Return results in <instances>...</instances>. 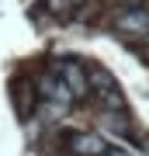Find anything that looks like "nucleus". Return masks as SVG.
<instances>
[{
  "instance_id": "1",
  "label": "nucleus",
  "mask_w": 149,
  "mask_h": 156,
  "mask_svg": "<svg viewBox=\"0 0 149 156\" xmlns=\"http://www.w3.org/2000/svg\"><path fill=\"white\" fill-rule=\"evenodd\" d=\"M69 146H73L76 156H104V153H108L104 139L94 135V132H73V135H69Z\"/></svg>"
}]
</instances>
